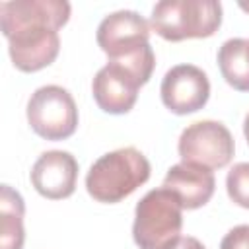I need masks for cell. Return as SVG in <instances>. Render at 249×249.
Here are the masks:
<instances>
[{
    "mask_svg": "<svg viewBox=\"0 0 249 249\" xmlns=\"http://www.w3.org/2000/svg\"><path fill=\"white\" fill-rule=\"evenodd\" d=\"M66 0H12L0 4V27L12 64L21 72L51 66L60 51L58 29L70 19Z\"/></svg>",
    "mask_w": 249,
    "mask_h": 249,
    "instance_id": "6da1fadb",
    "label": "cell"
},
{
    "mask_svg": "<svg viewBox=\"0 0 249 249\" xmlns=\"http://www.w3.org/2000/svg\"><path fill=\"white\" fill-rule=\"evenodd\" d=\"M150 171V161L140 150L132 146L119 148L93 161L86 175V191L97 202L115 204L144 185Z\"/></svg>",
    "mask_w": 249,
    "mask_h": 249,
    "instance_id": "7a4b0ae2",
    "label": "cell"
},
{
    "mask_svg": "<svg viewBox=\"0 0 249 249\" xmlns=\"http://www.w3.org/2000/svg\"><path fill=\"white\" fill-rule=\"evenodd\" d=\"M183 206L165 187L148 191L134 208L132 237L138 249H173L181 239Z\"/></svg>",
    "mask_w": 249,
    "mask_h": 249,
    "instance_id": "3957f363",
    "label": "cell"
},
{
    "mask_svg": "<svg viewBox=\"0 0 249 249\" xmlns=\"http://www.w3.org/2000/svg\"><path fill=\"white\" fill-rule=\"evenodd\" d=\"M222 25V4L216 0H163L152 8L150 27L165 41L206 39Z\"/></svg>",
    "mask_w": 249,
    "mask_h": 249,
    "instance_id": "277c9868",
    "label": "cell"
},
{
    "mask_svg": "<svg viewBox=\"0 0 249 249\" xmlns=\"http://www.w3.org/2000/svg\"><path fill=\"white\" fill-rule=\"evenodd\" d=\"M27 123L31 130L45 140H66L78 128V107L62 86H41L27 101Z\"/></svg>",
    "mask_w": 249,
    "mask_h": 249,
    "instance_id": "5b68a950",
    "label": "cell"
},
{
    "mask_svg": "<svg viewBox=\"0 0 249 249\" xmlns=\"http://www.w3.org/2000/svg\"><path fill=\"white\" fill-rule=\"evenodd\" d=\"M177 152L181 161L208 169H222L231 161L235 144L226 124L206 119L189 124L181 132Z\"/></svg>",
    "mask_w": 249,
    "mask_h": 249,
    "instance_id": "8992f818",
    "label": "cell"
},
{
    "mask_svg": "<svg viewBox=\"0 0 249 249\" xmlns=\"http://www.w3.org/2000/svg\"><path fill=\"white\" fill-rule=\"evenodd\" d=\"M161 101L175 115L200 111L210 97L208 76L195 64H177L161 80Z\"/></svg>",
    "mask_w": 249,
    "mask_h": 249,
    "instance_id": "52a82bcc",
    "label": "cell"
},
{
    "mask_svg": "<svg viewBox=\"0 0 249 249\" xmlns=\"http://www.w3.org/2000/svg\"><path fill=\"white\" fill-rule=\"evenodd\" d=\"M97 45L111 58H121L148 45L150 23L132 10H119L105 16L97 27Z\"/></svg>",
    "mask_w": 249,
    "mask_h": 249,
    "instance_id": "ba28073f",
    "label": "cell"
},
{
    "mask_svg": "<svg viewBox=\"0 0 249 249\" xmlns=\"http://www.w3.org/2000/svg\"><path fill=\"white\" fill-rule=\"evenodd\" d=\"M140 88L142 84L138 78L115 60H109L103 68H99L91 82V93L97 107L109 115L128 113L136 103Z\"/></svg>",
    "mask_w": 249,
    "mask_h": 249,
    "instance_id": "9c48e42d",
    "label": "cell"
},
{
    "mask_svg": "<svg viewBox=\"0 0 249 249\" xmlns=\"http://www.w3.org/2000/svg\"><path fill=\"white\" fill-rule=\"evenodd\" d=\"M78 161L70 152L49 150L43 152L31 167V185L49 200L68 198L76 191Z\"/></svg>",
    "mask_w": 249,
    "mask_h": 249,
    "instance_id": "30bf717a",
    "label": "cell"
},
{
    "mask_svg": "<svg viewBox=\"0 0 249 249\" xmlns=\"http://www.w3.org/2000/svg\"><path fill=\"white\" fill-rule=\"evenodd\" d=\"M161 187L169 189L179 198L183 210H196L212 198L216 179L212 169L181 161L167 169Z\"/></svg>",
    "mask_w": 249,
    "mask_h": 249,
    "instance_id": "8fae6325",
    "label": "cell"
},
{
    "mask_svg": "<svg viewBox=\"0 0 249 249\" xmlns=\"http://www.w3.org/2000/svg\"><path fill=\"white\" fill-rule=\"evenodd\" d=\"M25 202L10 185L0 187V249H21L25 241L23 230Z\"/></svg>",
    "mask_w": 249,
    "mask_h": 249,
    "instance_id": "7c38bea8",
    "label": "cell"
},
{
    "mask_svg": "<svg viewBox=\"0 0 249 249\" xmlns=\"http://www.w3.org/2000/svg\"><path fill=\"white\" fill-rule=\"evenodd\" d=\"M218 66L222 78L237 91H249V41L235 37L218 49Z\"/></svg>",
    "mask_w": 249,
    "mask_h": 249,
    "instance_id": "4fadbf2b",
    "label": "cell"
},
{
    "mask_svg": "<svg viewBox=\"0 0 249 249\" xmlns=\"http://www.w3.org/2000/svg\"><path fill=\"white\" fill-rule=\"evenodd\" d=\"M226 191L233 204L249 210V161L235 163L228 171Z\"/></svg>",
    "mask_w": 249,
    "mask_h": 249,
    "instance_id": "5bb4252c",
    "label": "cell"
},
{
    "mask_svg": "<svg viewBox=\"0 0 249 249\" xmlns=\"http://www.w3.org/2000/svg\"><path fill=\"white\" fill-rule=\"evenodd\" d=\"M220 249H249V224L231 228L222 237Z\"/></svg>",
    "mask_w": 249,
    "mask_h": 249,
    "instance_id": "9a60e30c",
    "label": "cell"
},
{
    "mask_svg": "<svg viewBox=\"0 0 249 249\" xmlns=\"http://www.w3.org/2000/svg\"><path fill=\"white\" fill-rule=\"evenodd\" d=\"M173 249H206L196 237H193V235H185V237H181L177 243H175V247Z\"/></svg>",
    "mask_w": 249,
    "mask_h": 249,
    "instance_id": "2e32d148",
    "label": "cell"
},
{
    "mask_svg": "<svg viewBox=\"0 0 249 249\" xmlns=\"http://www.w3.org/2000/svg\"><path fill=\"white\" fill-rule=\"evenodd\" d=\"M243 134H245V140H247V144H249V113H247L245 119H243Z\"/></svg>",
    "mask_w": 249,
    "mask_h": 249,
    "instance_id": "e0dca14e",
    "label": "cell"
},
{
    "mask_svg": "<svg viewBox=\"0 0 249 249\" xmlns=\"http://www.w3.org/2000/svg\"><path fill=\"white\" fill-rule=\"evenodd\" d=\"M239 8H241L243 12H247V14H249V2H239Z\"/></svg>",
    "mask_w": 249,
    "mask_h": 249,
    "instance_id": "ac0fdd59",
    "label": "cell"
}]
</instances>
